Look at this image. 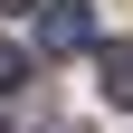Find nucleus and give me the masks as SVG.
Here are the masks:
<instances>
[{
	"label": "nucleus",
	"instance_id": "423d86ee",
	"mask_svg": "<svg viewBox=\"0 0 133 133\" xmlns=\"http://www.w3.org/2000/svg\"><path fill=\"white\" fill-rule=\"evenodd\" d=\"M0 133H10V124H0Z\"/></svg>",
	"mask_w": 133,
	"mask_h": 133
},
{
	"label": "nucleus",
	"instance_id": "f03ea898",
	"mask_svg": "<svg viewBox=\"0 0 133 133\" xmlns=\"http://www.w3.org/2000/svg\"><path fill=\"white\" fill-rule=\"evenodd\" d=\"M95 86H105L114 105H133V38H114L105 57H95Z\"/></svg>",
	"mask_w": 133,
	"mask_h": 133
},
{
	"label": "nucleus",
	"instance_id": "f257e3e1",
	"mask_svg": "<svg viewBox=\"0 0 133 133\" xmlns=\"http://www.w3.org/2000/svg\"><path fill=\"white\" fill-rule=\"evenodd\" d=\"M76 48H95V10L86 0H48L38 10V57H76Z\"/></svg>",
	"mask_w": 133,
	"mask_h": 133
},
{
	"label": "nucleus",
	"instance_id": "7ed1b4c3",
	"mask_svg": "<svg viewBox=\"0 0 133 133\" xmlns=\"http://www.w3.org/2000/svg\"><path fill=\"white\" fill-rule=\"evenodd\" d=\"M10 86H29V57H19V48H0V95H10Z\"/></svg>",
	"mask_w": 133,
	"mask_h": 133
},
{
	"label": "nucleus",
	"instance_id": "20e7f679",
	"mask_svg": "<svg viewBox=\"0 0 133 133\" xmlns=\"http://www.w3.org/2000/svg\"><path fill=\"white\" fill-rule=\"evenodd\" d=\"M48 133H86V124H48Z\"/></svg>",
	"mask_w": 133,
	"mask_h": 133
},
{
	"label": "nucleus",
	"instance_id": "39448f33",
	"mask_svg": "<svg viewBox=\"0 0 133 133\" xmlns=\"http://www.w3.org/2000/svg\"><path fill=\"white\" fill-rule=\"evenodd\" d=\"M0 10H29V0H0Z\"/></svg>",
	"mask_w": 133,
	"mask_h": 133
}]
</instances>
